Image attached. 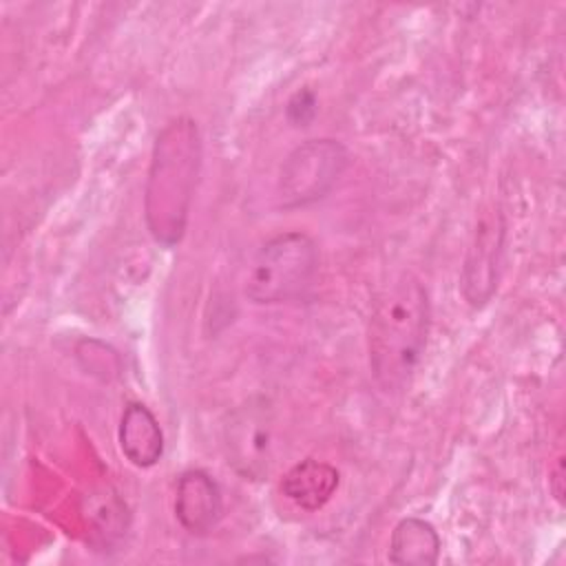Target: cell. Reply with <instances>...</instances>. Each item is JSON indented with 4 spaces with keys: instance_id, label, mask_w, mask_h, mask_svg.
Returning a JSON list of instances; mask_svg holds the SVG:
<instances>
[{
    "instance_id": "cell-11",
    "label": "cell",
    "mask_w": 566,
    "mask_h": 566,
    "mask_svg": "<svg viewBox=\"0 0 566 566\" xmlns=\"http://www.w3.org/2000/svg\"><path fill=\"white\" fill-rule=\"evenodd\" d=\"M318 113V97L312 88H298L285 104V117L292 126H310Z\"/></svg>"
},
{
    "instance_id": "cell-5",
    "label": "cell",
    "mask_w": 566,
    "mask_h": 566,
    "mask_svg": "<svg viewBox=\"0 0 566 566\" xmlns=\"http://www.w3.org/2000/svg\"><path fill=\"white\" fill-rule=\"evenodd\" d=\"M228 464L245 480H263L274 462V416L263 396L234 407L223 424Z\"/></svg>"
},
{
    "instance_id": "cell-7",
    "label": "cell",
    "mask_w": 566,
    "mask_h": 566,
    "mask_svg": "<svg viewBox=\"0 0 566 566\" xmlns=\"http://www.w3.org/2000/svg\"><path fill=\"white\" fill-rule=\"evenodd\" d=\"M223 515L219 482L203 469H188L177 480L175 517L190 535H208Z\"/></svg>"
},
{
    "instance_id": "cell-4",
    "label": "cell",
    "mask_w": 566,
    "mask_h": 566,
    "mask_svg": "<svg viewBox=\"0 0 566 566\" xmlns=\"http://www.w3.org/2000/svg\"><path fill=\"white\" fill-rule=\"evenodd\" d=\"M349 164L347 148L332 137L305 139L290 150L279 170V203L285 210L321 201Z\"/></svg>"
},
{
    "instance_id": "cell-8",
    "label": "cell",
    "mask_w": 566,
    "mask_h": 566,
    "mask_svg": "<svg viewBox=\"0 0 566 566\" xmlns=\"http://www.w3.org/2000/svg\"><path fill=\"white\" fill-rule=\"evenodd\" d=\"M117 440L124 458L139 469L155 467L164 455V433L159 420L144 402H128L124 407Z\"/></svg>"
},
{
    "instance_id": "cell-10",
    "label": "cell",
    "mask_w": 566,
    "mask_h": 566,
    "mask_svg": "<svg viewBox=\"0 0 566 566\" xmlns=\"http://www.w3.org/2000/svg\"><path fill=\"white\" fill-rule=\"evenodd\" d=\"M440 557V535L422 517L400 520L389 537V562L398 566H433Z\"/></svg>"
},
{
    "instance_id": "cell-12",
    "label": "cell",
    "mask_w": 566,
    "mask_h": 566,
    "mask_svg": "<svg viewBox=\"0 0 566 566\" xmlns=\"http://www.w3.org/2000/svg\"><path fill=\"white\" fill-rule=\"evenodd\" d=\"M562 473H564V471H562V458H559V462L555 464V469H553V473H551V475H553V480L562 482ZM551 491H553V495L562 502V493H564V491H562L557 484H551Z\"/></svg>"
},
{
    "instance_id": "cell-3",
    "label": "cell",
    "mask_w": 566,
    "mask_h": 566,
    "mask_svg": "<svg viewBox=\"0 0 566 566\" xmlns=\"http://www.w3.org/2000/svg\"><path fill=\"white\" fill-rule=\"evenodd\" d=\"M318 270V248L301 230L268 239L254 254L243 292L256 305H274L298 298Z\"/></svg>"
},
{
    "instance_id": "cell-6",
    "label": "cell",
    "mask_w": 566,
    "mask_h": 566,
    "mask_svg": "<svg viewBox=\"0 0 566 566\" xmlns=\"http://www.w3.org/2000/svg\"><path fill=\"white\" fill-rule=\"evenodd\" d=\"M504 237H506V226H504L502 212L497 208L482 212L473 230L469 250L464 254L462 272H460L462 296L473 310L484 307L497 290Z\"/></svg>"
},
{
    "instance_id": "cell-1",
    "label": "cell",
    "mask_w": 566,
    "mask_h": 566,
    "mask_svg": "<svg viewBox=\"0 0 566 566\" xmlns=\"http://www.w3.org/2000/svg\"><path fill=\"white\" fill-rule=\"evenodd\" d=\"M429 292L413 274L391 281L374 301L367 327L369 369L385 394L409 387L427 347Z\"/></svg>"
},
{
    "instance_id": "cell-9",
    "label": "cell",
    "mask_w": 566,
    "mask_h": 566,
    "mask_svg": "<svg viewBox=\"0 0 566 566\" xmlns=\"http://www.w3.org/2000/svg\"><path fill=\"white\" fill-rule=\"evenodd\" d=\"M340 473L323 460H301L290 467L281 478V493L301 511H321L336 493Z\"/></svg>"
},
{
    "instance_id": "cell-2",
    "label": "cell",
    "mask_w": 566,
    "mask_h": 566,
    "mask_svg": "<svg viewBox=\"0 0 566 566\" xmlns=\"http://www.w3.org/2000/svg\"><path fill=\"white\" fill-rule=\"evenodd\" d=\"M201 168V135L197 122L177 117L155 139L144 217L153 239L166 248L181 241L188 223L192 192Z\"/></svg>"
}]
</instances>
